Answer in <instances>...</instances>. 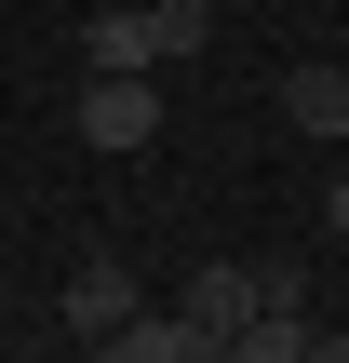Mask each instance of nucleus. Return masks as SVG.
<instances>
[{
	"mask_svg": "<svg viewBox=\"0 0 349 363\" xmlns=\"http://www.w3.org/2000/svg\"><path fill=\"white\" fill-rule=\"evenodd\" d=\"M202 40H215V13H202V0H108V13L81 27V54H94V67H188Z\"/></svg>",
	"mask_w": 349,
	"mask_h": 363,
	"instance_id": "nucleus-1",
	"label": "nucleus"
},
{
	"mask_svg": "<svg viewBox=\"0 0 349 363\" xmlns=\"http://www.w3.org/2000/svg\"><path fill=\"white\" fill-rule=\"evenodd\" d=\"M81 148H161V67H94L81 81Z\"/></svg>",
	"mask_w": 349,
	"mask_h": 363,
	"instance_id": "nucleus-2",
	"label": "nucleus"
},
{
	"mask_svg": "<svg viewBox=\"0 0 349 363\" xmlns=\"http://www.w3.org/2000/svg\"><path fill=\"white\" fill-rule=\"evenodd\" d=\"M135 310H148V283H135L121 256H81V269H67V337H81V350H94L108 323H135Z\"/></svg>",
	"mask_w": 349,
	"mask_h": 363,
	"instance_id": "nucleus-3",
	"label": "nucleus"
},
{
	"mask_svg": "<svg viewBox=\"0 0 349 363\" xmlns=\"http://www.w3.org/2000/svg\"><path fill=\"white\" fill-rule=\"evenodd\" d=\"M282 121H296V135H336V148H349V67H296V81H282Z\"/></svg>",
	"mask_w": 349,
	"mask_h": 363,
	"instance_id": "nucleus-4",
	"label": "nucleus"
},
{
	"mask_svg": "<svg viewBox=\"0 0 349 363\" xmlns=\"http://www.w3.org/2000/svg\"><path fill=\"white\" fill-rule=\"evenodd\" d=\"M94 363H188V323H175V310H135V323L94 337Z\"/></svg>",
	"mask_w": 349,
	"mask_h": 363,
	"instance_id": "nucleus-5",
	"label": "nucleus"
},
{
	"mask_svg": "<svg viewBox=\"0 0 349 363\" xmlns=\"http://www.w3.org/2000/svg\"><path fill=\"white\" fill-rule=\"evenodd\" d=\"M215 363H309V323H296V310H256V323H242Z\"/></svg>",
	"mask_w": 349,
	"mask_h": 363,
	"instance_id": "nucleus-6",
	"label": "nucleus"
},
{
	"mask_svg": "<svg viewBox=\"0 0 349 363\" xmlns=\"http://www.w3.org/2000/svg\"><path fill=\"white\" fill-rule=\"evenodd\" d=\"M242 296H256V310H296V323H309V269H296V256H242Z\"/></svg>",
	"mask_w": 349,
	"mask_h": 363,
	"instance_id": "nucleus-7",
	"label": "nucleus"
},
{
	"mask_svg": "<svg viewBox=\"0 0 349 363\" xmlns=\"http://www.w3.org/2000/svg\"><path fill=\"white\" fill-rule=\"evenodd\" d=\"M309 363H349V323H309Z\"/></svg>",
	"mask_w": 349,
	"mask_h": 363,
	"instance_id": "nucleus-8",
	"label": "nucleus"
},
{
	"mask_svg": "<svg viewBox=\"0 0 349 363\" xmlns=\"http://www.w3.org/2000/svg\"><path fill=\"white\" fill-rule=\"evenodd\" d=\"M323 216H336V242H349V175H336V202H323Z\"/></svg>",
	"mask_w": 349,
	"mask_h": 363,
	"instance_id": "nucleus-9",
	"label": "nucleus"
}]
</instances>
